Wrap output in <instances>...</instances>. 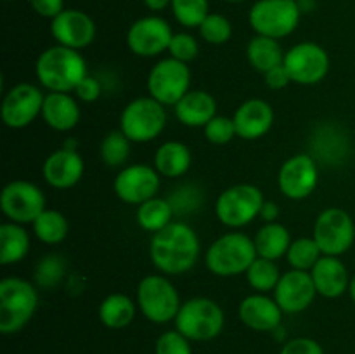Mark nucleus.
<instances>
[{
    "instance_id": "nucleus-48",
    "label": "nucleus",
    "mask_w": 355,
    "mask_h": 354,
    "mask_svg": "<svg viewBox=\"0 0 355 354\" xmlns=\"http://www.w3.org/2000/svg\"><path fill=\"white\" fill-rule=\"evenodd\" d=\"M144 3L148 9L158 12V10H163V9H166L168 6H172V0H144Z\"/></svg>"
},
{
    "instance_id": "nucleus-47",
    "label": "nucleus",
    "mask_w": 355,
    "mask_h": 354,
    "mask_svg": "<svg viewBox=\"0 0 355 354\" xmlns=\"http://www.w3.org/2000/svg\"><path fill=\"white\" fill-rule=\"evenodd\" d=\"M277 217H279V207L274 201L266 200L262 210H260V219L266 222H276Z\"/></svg>"
},
{
    "instance_id": "nucleus-1",
    "label": "nucleus",
    "mask_w": 355,
    "mask_h": 354,
    "mask_svg": "<svg viewBox=\"0 0 355 354\" xmlns=\"http://www.w3.org/2000/svg\"><path fill=\"white\" fill-rule=\"evenodd\" d=\"M200 252V236L184 221L170 222L162 231L155 233L149 243L151 262L165 276L189 273L196 266Z\"/></svg>"
},
{
    "instance_id": "nucleus-17",
    "label": "nucleus",
    "mask_w": 355,
    "mask_h": 354,
    "mask_svg": "<svg viewBox=\"0 0 355 354\" xmlns=\"http://www.w3.org/2000/svg\"><path fill=\"white\" fill-rule=\"evenodd\" d=\"M172 37V28L163 17L146 16L128 28L127 45L139 58H156L168 51Z\"/></svg>"
},
{
    "instance_id": "nucleus-49",
    "label": "nucleus",
    "mask_w": 355,
    "mask_h": 354,
    "mask_svg": "<svg viewBox=\"0 0 355 354\" xmlns=\"http://www.w3.org/2000/svg\"><path fill=\"white\" fill-rule=\"evenodd\" d=\"M349 295L350 298L355 302V274L352 278H350V285H349Z\"/></svg>"
},
{
    "instance_id": "nucleus-9",
    "label": "nucleus",
    "mask_w": 355,
    "mask_h": 354,
    "mask_svg": "<svg viewBox=\"0 0 355 354\" xmlns=\"http://www.w3.org/2000/svg\"><path fill=\"white\" fill-rule=\"evenodd\" d=\"M300 14L295 0H259L250 9L248 19L257 35L279 40L297 30Z\"/></svg>"
},
{
    "instance_id": "nucleus-11",
    "label": "nucleus",
    "mask_w": 355,
    "mask_h": 354,
    "mask_svg": "<svg viewBox=\"0 0 355 354\" xmlns=\"http://www.w3.org/2000/svg\"><path fill=\"white\" fill-rule=\"evenodd\" d=\"M148 94L163 106H175L191 90V68L173 58L159 59L148 75Z\"/></svg>"
},
{
    "instance_id": "nucleus-14",
    "label": "nucleus",
    "mask_w": 355,
    "mask_h": 354,
    "mask_svg": "<svg viewBox=\"0 0 355 354\" xmlns=\"http://www.w3.org/2000/svg\"><path fill=\"white\" fill-rule=\"evenodd\" d=\"M45 94L33 83L21 82L10 87L2 99V121L9 128L19 130L33 124L38 117H42Z\"/></svg>"
},
{
    "instance_id": "nucleus-22",
    "label": "nucleus",
    "mask_w": 355,
    "mask_h": 354,
    "mask_svg": "<svg viewBox=\"0 0 355 354\" xmlns=\"http://www.w3.org/2000/svg\"><path fill=\"white\" fill-rule=\"evenodd\" d=\"M274 110L267 101L253 97L239 104L232 115L236 125V134L245 141H257L269 134L274 125Z\"/></svg>"
},
{
    "instance_id": "nucleus-2",
    "label": "nucleus",
    "mask_w": 355,
    "mask_h": 354,
    "mask_svg": "<svg viewBox=\"0 0 355 354\" xmlns=\"http://www.w3.org/2000/svg\"><path fill=\"white\" fill-rule=\"evenodd\" d=\"M87 75L89 71L82 52L59 44L40 52L35 62V76L49 92H75Z\"/></svg>"
},
{
    "instance_id": "nucleus-4",
    "label": "nucleus",
    "mask_w": 355,
    "mask_h": 354,
    "mask_svg": "<svg viewBox=\"0 0 355 354\" xmlns=\"http://www.w3.org/2000/svg\"><path fill=\"white\" fill-rule=\"evenodd\" d=\"M38 309V290L31 281L7 276L0 281V332L12 335L21 332Z\"/></svg>"
},
{
    "instance_id": "nucleus-13",
    "label": "nucleus",
    "mask_w": 355,
    "mask_h": 354,
    "mask_svg": "<svg viewBox=\"0 0 355 354\" xmlns=\"http://www.w3.org/2000/svg\"><path fill=\"white\" fill-rule=\"evenodd\" d=\"M2 214L16 224H33L45 210V194L30 180H10L0 194Z\"/></svg>"
},
{
    "instance_id": "nucleus-51",
    "label": "nucleus",
    "mask_w": 355,
    "mask_h": 354,
    "mask_svg": "<svg viewBox=\"0 0 355 354\" xmlns=\"http://www.w3.org/2000/svg\"><path fill=\"white\" fill-rule=\"evenodd\" d=\"M6 2H12V0H6Z\"/></svg>"
},
{
    "instance_id": "nucleus-33",
    "label": "nucleus",
    "mask_w": 355,
    "mask_h": 354,
    "mask_svg": "<svg viewBox=\"0 0 355 354\" xmlns=\"http://www.w3.org/2000/svg\"><path fill=\"white\" fill-rule=\"evenodd\" d=\"M245 276L253 290L259 292V294H269V292H274L283 274H281L276 260L257 257L245 273Z\"/></svg>"
},
{
    "instance_id": "nucleus-7",
    "label": "nucleus",
    "mask_w": 355,
    "mask_h": 354,
    "mask_svg": "<svg viewBox=\"0 0 355 354\" xmlns=\"http://www.w3.org/2000/svg\"><path fill=\"white\" fill-rule=\"evenodd\" d=\"M166 106L153 99L151 96L135 97L120 115V130L132 142H151L165 130Z\"/></svg>"
},
{
    "instance_id": "nucleus-31",
    "label": "nucleus",
    "mask_w": 355,
    "mask_h": 354,
    "mask_svg": "<svg viewBox=\"0 0 355 354\" xmlns=\"http://www.w3.org/2000/svg\"><path fill=\"white\" fill-rule=\"evenodd\" d=\"M173 215H175V212H173L168 198L155 196L139 205L135 219H137L139 228L155 235V233L166 228L170 222H173Z\"/></svg>"
},
{
    "instance_id": "nucleus-27",
    "label": "nucleus",
    "mask_w": 355,
    "mask_h": 354,
    "mask_svg": "<svg viewBox=\"0 0 355 354\" xmlns=\"http://www.w3.org/2000/svg\"><path fill=\"white\" fill-rule=\"evenodd\" d=\"M253 242H255L259 257L277 260L281 259V257H286L293 239H291L290 229L276 221L266 222V224L257 231Z\"/></svg>"
},
{
    "instance_id": "nucleus-20",
    "label": "nucleus",
    "mask_w": 355,
    "mask_h": 354,
    "mask_svg": "<svg viewBox=\"0 0 355 354\" xmlns=\"http://www.w3.org/2000/svg\"><path fill=\"white\" fill-rule=\"evenodd\" d=\"M85 162L76 149L61 148L45 158L42 176L54 189H69L82 180Z\"/></svg>"
},
{
    "instance_id": "nucleus-21",
    "label": "nucleus",
    "mask_w": 355,
    "mask_h": 354,
    "mask_svg": "<svg viewBox=\"0 0 355 354\" xmlns=\"http://www.w3.org/2000/svg\"><path fill=\"white\" fill-rule=\"evenodd\" d=\"M238 312L243 325L255 332H276L281 328L284 314L276 298L259 292L246 295L239 304Z\"/></svg>"
},
{
    "instance_id": "nucleus-38",
    "label": "nucleus",
    "mask_w": 355,
    "mask_h": 354,
    "mask_svg": "<svg viewBox=\"0 0 355 354\" xmlns=\"http://www.w3.org/2000/svg\"><path fill=\"white\" fill-rule=\"evenodd\" d=\"M200 35L211 45H224L232 37V24L222 14H208L200 24Z\"/></svg>"
},
{
    "instance_id": "nucleus-19",
    "label": "nucleus",
    "mask_w": 355,
    "mask_h": 354,
    "mask_svg": "<svg viewBox=\"0 0 355 354\" xmlns=\"http://www.w3.org/2000/svg\"><path fill=\"white\" fill-rule=\"evenodd\" d=\"M318 290L309 271L290 269L283 273L279 283L274 288V298L286 314H298L309 309L314 302Z\"/></svg>"
},
{
    "instance_id": "nucleus-44",
    "label": "nucleus",
    "mask_w": 355,
    "mask_h": 354,
    "mask_svg": "<svg viewBox=\"0 0 355 354\" xmlns=\"http://www.w3.org/2000/svg\"><path fill=\"white\" fill-rule=\"evenodd\" d=\"M76 97L83 103H94L101 97L103 94V85H101L99 80L92 75H87L82 82L78 83V87L75 89Z\"/></svg>"
},
{
    "instance_id": "nucleus-36",
    "label": "nucleus",
    "mask_w": 355,
    "mask_h": 354,
    "mask_svg": "<svg viewBox=\"0 0 355 354\" xmlns=\"http://www.w3.org/2000/svg\"><path fill=\"white\" fill-rule=\"evenodd\" d=\"M66 274V260L58 253L45 255L35 267V281L38 288H54Z\"/></svg>"
},
{
    "instance_id": "nucleus-29",
    "label": "nucleus",
    "mask_w": 355,
    "mask_h": 354,
    "mask_svg": "<svg viewBox=\"0 0 355 354\" xmlns=\"http://www.w3.org/2000/svg\"><path fill=\"white\" fill-rule=\"evenodd\" d=\"M101 323L110 330L127 328L137 314V301H132L125 294H111L99 304Z\"/></svg>"
},
{
    "instance_id": "nucleus-39",
    "label": "nucleus",
    "mask_w": 355,
    "mask_h": 354,
    "mask_svg": "<svg viewBox=\"0 0 355 354\" xmlns=\"http://www.w3.org/2000/svg\"><path fill=\"white\" fill-rule=\"evenodd\" d=\"M175 215H187L196 212L203 203V193L196 184H184L177 187L168 198Z\"/></svg>"
},
{
    "instance_id": "nucleus-35",
    "label": "nucleus",
    "mask_w": 355,
    "mask_h": 354,
    "mask_svg": "<svg viewBox=\"0 0 355 354\" xmlns=\"http://www.w3.org/2000/svg\"><path fill=\"white\" fill-rule=\"evenodd\" d=\"M321 257V248H319V245L312 236H302V238L293 239L286 253V260L291 266V269L309 271V273H311L312 267L318 264Z\"/></svg>"
},
{
    "instance_id": "nucleus-26",
    "label": "nucleus",
    "mask_w": 355,
    "mask_h": 354,
    "mask_svg": "<svg viewBox=\"0 0 355 354\" xmlns=\"http://www.w3.org/2000/svg\"><path fill=\"white\" fill-rule=\"evenodd\" d=\"M193 165V153L189 146L180 141H166L156 149L155 169L162 177L177 179L189 172Z\"/></svg>"
},
{
    "instance_id": "nucleus-32",
    "label": "nucleus",
    "mask_w": 355,
    "mask_h": 354,
    "mask_svg": "<svg viewBox=\"0 0 355 354\" xmlns=\"http://www.w3.org/2000/svg\"><path fill=\"white\" fill-rule=\"evenodd\" d=\"M31 226H33L35 236L45 245H58L64 242L69 233V222L66 215L52 208H45Z\"/></svg>"
},
{
    "instance_id": "nucleus-43",
    "label": "nucleus",
    "mask_w": 355,
    "mask_h": 354,
    "mask_svg": "<svg viewBox=\"0 0 355 354\" xmlns=\"http://www.w3.org/2000/svg\"><path fill=\"white\" fill-rule=\"evenodd\" d=\"M279 354H324V349L311 337H295L281 347Z\"/></svg>"
},
{
    "instance_id": "nucleus-34",
    "label": "nucleus",
    "mask_w": 355,
    "mask_h": 354,
    "mask_svg": "<svg viewBox=\"0 0 355 354\" xmlns=\"http://www.w3.org/2000/svg\"><path fill=\"white\" fill-rule=\"evenodd\" d=\"M130 144L132 141L120 128L107 132L103 141H101L99 148V155L104 165L111 167V169L123 167L127 163L128 156H130Z\"/></svg>"
},
{
    "instance_id": "nucleus-3",
    "label": "nucleus",
    "mask_w": 355,
    "mask_h": 354,
    "mask_svg": "<svg viewBox=\"0 0 355 354\" xmlns=\"http://www.w3.org/2000/svg\"><path fill=\"white\" fill-rule=\"evenodd\" d=\"M259 257L253 238L245 233H225L218 236L207 250L205 264L218 278H234L245 274Z\"/></svg>"
},
{
    "instance_id": "nucleus-23",
    "label": "nucleus",
    "mask_w": 355,
    "mask_h": 354,
    "mask_svg": "<svg viewBox=\"0 0 355 354\" xmlns=\"http://www.w3.org/2000/svg\"><path fill=\"white\" fill-rule=\"evenodd\" d=\"M318 295L324 298H338L349 292L350 274L340 257L322 255L311 271Z\"/></svg>"
},
{
    "instance_id": "nucleus-12",
    "label": "nucleus",
    "mask_w": 355,
    "mask_h": 354,
    "mask_svg": "<svg viewBox=\"0 0 355 354\" xmlns=\"http://www.w3.org/2000/svg\"><path fill=\"white\" fill-rule=\"evenodd\" d=\"M284 68L291 76V82L298 85H315L322 82L329 73L331 59L315 42H300L284 52Z\"/></svg>"
},
{
    "instance_id": "nucleus-24",
    "label": "nucleus",
    "mask_w": 355,
    "mask_h": 354,
    "mask_svg": "<svg viewBox=\"0 0 355 354\" xmlns=\"http://www.w3.org/2000/svg\"><path fill=\"white\" fill-rule=\"evenodd\" d=\"M175 118L191 128L205 127L214 117H217V101L207 90L191 89L179 103L173 106Z\"/></svg>"
},
{
    "instance_id": "nucleus-28",
    "label": "nucleus",
    "mask_w": 355,
    "mask_h": 354,
    "mask_svg": "<svg viewBox=\"0 0 355 354\" xmlns=\"http://www.w3.org/2000/svg\"><path fill=\"white\" fill-rule=\"evenodd\" d=\"M31 239L23 224L3 222L0 226V264L12 266L21 262L30 253Z\"/></svg>"
},
{
    "instance_id": "nucleus-30",
    "label": "nucleus",
    "mask_w": 355,
    "mask_h": 354,
    "mask_svg": "<svg viewBox=\"0 0 355 354\" xmlns=\"http://www.w3.org/2000/svg\"><path fill=\"white\" fill-rule=\"evenodd\" d=\"M246 58H248V62L257 71L266 75L269 69L283 65L284 51L281 47L279 40H276V38L255 35L246 45Z\"/></svg>"
},
{
    "instance_id": "nucleus-40",
    "label": "nucleus",
    "mask_w": 355,
    "mask_h": 354,
    "mask_svg": "<svg viewBox=\"0 0 355 354\" xmlns=\"http://www.w3.org/2000/svg\"><path fill=\"white\" fill-rule=\"evenodd\" d=\"M203 130L207 141H210L215 146L227 144V142H231L238 135L236 134V125L232 117H222V115H217V117L211 118L205 125Z\"/></svg>"
},
{
    "instance_id": "nucleus-42",
    "label": "nucleus",
    "mask_w": 355,
    "mask_h": 354,
    "mask_svg": "<svg viewBox=\"0 0 355 354\" xmlns=\"http://www.w3.org/2000/svg\"><path fill=\"white\" fill-rule=\"evenodd\" d=\"M155 354H193V347L179 330H166L156 340Z\"/></svg>"
},
{
    "instance_id": "nucleus-15",
    "label": "nucleus",
    "mask_w": 355,
    "mask_h": 354,
    "mask_svg": "<svg viewBox=\"0 0 355 354\" xmlns=\"http://www.w3.org/2000/svg\"><path fill=\"white\" fill-rule=\"evenodd\" d=\"M318 184V160L309 153H298V155L290 156L277 172V187L284 196L293 201H300L311 196Z\"/></svg>"
},
{
    "instance_id": "nucleus-5",
    "label": "nucleus",
    "mask_w": 355,
    "mask_h": 354,
    "mask_svg": "<svg viewBox=\"0 0 355 354\" xmlns=\"http://www.w3.org/2000/svg\"><path fill=\"white\" fill-rule=\"evenodd\" d=\"M173 323L175 330H179L191 342H208L222 333L225 314L220 304L214 298L193 297L182 302Z\"/></svg>"
},
{
    "instance_id": "nucleus-6",
    "label": "nucleus",
    "mask_w": 355,
    "mask_h": 354,
    "mask_svg": "<svg viewBox=\"0 0 355 354\" xmlns=\"http://www.w3.org/2000/svg\"><path fill=\"white\" fill-rule=\"evenodd\" d=\"M137 307L148 321L156 325L175 321L182 305L175 285L165 274H148L137 285Z\"/></svg>"
},
{
    "instance_id": "nucleus-16",
    "label": "nucleus",
    "mask_w": 355,
    "mask_h": 354,
    "mask_svg": "<svg viewBox=\"0 0 355 354\" xmlns=\"http://www.w3.org/2000/svg\"><path fill=\"white\" fill-rule=\"evenodd\" d=\"M162 176L153 165L132 163L125 165L114 177V193L123 203L141 205L158 194Z\"/></svg>"
},
{
    "instance_id": "nucleus-8",
    "label": "nucleus",
    "mask_w": 355,
    "mask_h": 354,
    "mask_svg": "<svg viewBox=\"0 0 355 354\" xmlns=\"http://www.w3.org/2000/svg\"><path fill=\"white\" fill-rule=\"evenodd\" d=\"M263 203H266V198L259 186L234 184L217 196L215 215L227 228H245L257 217H260Z\"/></svg>"
},
{
    "instance_id": "nucleus-46",
    "label": "nucleus",
    "mask_w": 355,
    "mask_h": 354,
    "mask_svg": "<svg viewBox=\"0 0 355 354\" xmlns=\"http://www.w3.org/2000/svg\"><path fill=\"white\" fill-rule=\"evenodd\" d=\"M263 80H266V85L272 90H281L291 83V76L288 73V69L284 68V65L276 66V68L269 69V71L263 75Z\"/></svg>"
},
{
    "instance_id": "nucleus-45",
    "label": "nucleus",
    "mask_w": 355,
    "mask_h": 354,
    "mask_svg": "<svg viewBox=\"0 0 355 354\" xmlns=\"http://www.w3.org/2000/svg\"><path fill=\"white\" fill-rule=\"evenodd\" d=\"M30 3L38 16L49 17L51 21L64 10V0H30Z\"/></svg>"
},
{
    "instance_id": "nucleus-25",
    "label": "nucleus",
    "mask_w": 355,
    "mask_h": 354,
    "mask_svg": "<svg viewBox=\"0 0 355 354\" xmlns=\"http://www.w3.org/2000/svg\"><path fill=\"white\" fill-rule=\"evenodd\" d=\"M42 118L52 130L69 132L78 125L82 110L71 94L49 92L45 94Z\"/></svg>"
},
{
    "instance_id": "nucleus-41",
    "label": "nucleus",
    "mask_w": 355,
    "mask_h": 354,
    "mask_svg": "<svg viewBox=\"0 0 355 354\" xmlns=\"http://www.w3.org/2000/svg\"><path fill=\"white\" fill-rule=\"evenodd\" d=\"M168 52L170 58L179 59V61L189 65L200 54V45H198V40L193 35L186 33V31H180V33H173Z\"/></svg>"
},
{
    "instance_id": "nucleus-37",
    "label": "nucleus",
    "mask_w": 355,
    "mask_h": 354,
    "mask_svg": "<svg viewBox=\"0 0 355 354\" xmlns=\"http://www.w3.org/2000/svg\"><path fill=\"white\" fill-rule=\"evenodd\" d=\"M175 19L186 28H200L208 16V0H172Z\"/></svg>"
},
{
    "instance_id": "nucleus-10",
    "label": "nucleus",
    "mask_w": 355,
    "mask_h": 354,
    "mask_svg": "<svg viewBox=\"0 0 355 354\" xmlns=\"http://www.w3.org/2000/svg\"><path fill=\"white\" fill-rule=\"evenodd\" d=\"M312 238L319 245L322 255H343L352 248L355 242V222L352 215L338 207L324 208L315 217Z\"/></svg>"
},
{
    "instance_id": "nucleus-50",
    "label": "nucleus",
    "mask_w": 355,
    "mask_h": 354,
    "mask_svg": "<svg viewBox=\"0 0 355 354\" xmlns=\"http://www.w3.org/2000/svg\"><path fill=\"white\" fill-rule=\"evenodd\" d=\"M225 2H243V0H225Z\"/></svg>"
},
{
    "instance_id": "nucleus-18",
    "label": "nucleus",
    "mask_w": 355,
    "mask_h": 354,
    "mask_svg": "<svg viewBox=\"0 0 355 354\" xmlns=\"http://www.w3.org/2000/svg\"><path fill=\"white\" fill-rule=\"evenodd\" d=\"M51 33L59 45L82 51L92 44L97 28L92 17L83 10L64 9L51 21Z\"/></svg>"
}]
</instances>
